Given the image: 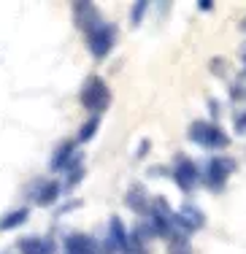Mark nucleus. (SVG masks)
Returning <instances> with one entry per match:
<instances>
[{"label":"nucleus","instance_id":"obj_10","mask_svg":"<svg viewBox=\"0 0 246 254\" xmlns=\"http://www.w3.org/2000/svg\"><path fill=\"white\" fill-rule=\"evenodd\" d=\"M73 19L84 33H89V30H95L100 25V14L92 3H73Z\"/></svg>","mask_w":246,"mask_h":254},{"label":"nucleus","instance_id":"obj_4","mask_svg":"<svg viewBox=\"0 0 246 254\" xmlns=\"http://www.w3.org/2000/svg\"><path fill=\"white\" fill-rule=\"evenodd\" d=\"M114 41H117V27L106 25V22H100L95 30L87 33V46H89V52H92L95 60L109 57V52L114 49Z\"/></svg>","mask_w":246,"mask_h":254},{"label":"nucleus","instance_id":"obj_17","mask_svg":"<svg viewBox=\"0 0 246 254\" xmlns=\"http://www.w3.org/2000/svg\"><path fill=\"white\" fill-rule=\"evenodd\" d=\"M168 254H192V244L187 235H182V233L173 235L171 244H168Z\"/></svg>","mask_w":246,"mask_h":254},{"label":"nucleus","instance_id":"obj_24","mask_svg":"<svg viewBox=\"0 0 246 254\" xmlns=\"http://www.w3.org/2000/svg\"><path fill=\"white\" fill-rule=\"evenodd\" d=\"M241 60H244V65H246V46H244V52H241Z\"/></svg>","mask_w":246,"mask_h":254},{"label":"nucleus","instance_id":"obj_5","mask_svg":"<svg viewBox=\"0 0 246 254\" xmlns=\"http://www.w3.org/2000/svg\"><path fill=\"white\" fill-rule=\"evenodd\" d=\"M173 181H176V187L182 192H192L197 184H200V168L195 165V162L189 160V157H184V154H179L176 157V165H173Z\"/></svg>","mask_w":246,"mask_h":254},{"label":"nucleus","instance_id":"obj_18","mask_svg":"<svg viewBox=\"0 0 246 254\" xmlns=\"http://www.w3.org/2000/svg\"><path fill=\"white\" fill-rule=\"evenodd\" d=\"M122 254H149V249H146V241H141L135 233H130L127 246H124V252H122Z\"/></svg>","mask_w":246,"mask_h":254},{"label":"nucleus","instance_id":"obj_16","mask_svg":"<svg viewBox=\"0 0 246 254\" xmlns=\"http://www.w3.org/2000/svg\"><path fill=\"white\" fill-rule=\"evenodd\" d=\"M98 127H100V117H89L87 122L81 125L79 135H76V143H87V141H92L95 132H98Z\"/></svg>","mask_w":246,"mask_h":254},{"label":"nucleus","instance_id":"obj_3","mask_svg":"<svg viewBox=\"0 0 246 254\" xmlns=\"http://www.w3.org/2000/svg\"><path fill=\"white\" fill-rule=\"evenodd\" d=\"M149 227L154 230V235L160 238H173L176 235V227H173V211L168 208L165 197H154L152 200V208H149Z\"/></svg>","mask_w":246,"mask_h":254},{"label":"nucleus","instance_id":"obj_23","mask_svg":"<svg viewBox=\"0 0 246 254\" xmlns=\"http://www.w3.org/2000/svg\"><path fill=\"white\" fill-rule=\"evenodd\" d=\"M95 254H111V252L106 249V246H103V249H100V246H98V252H95Z\"/></svg>","mask_w":246,"mask_h":254},{"label":"nucleus","instance_id":"obj_8","mask_svg":"<svg viewBox=\"0 0 246 254\" xmlns=\"http://www.w3.org/2000/svg\"><path fill=\"white\" fill-rule=\"evenodd\" d=\"M52 171H65V173H73L81 168V154L76 152V143L73 141H65L60 143L55 149V154H52Z\"/></svg>","mask_w":246,"mask_h":254},{"label":"nucleus","instance_id":"obj_1","mask_svg":"<svg viewBox=\"0 0 246 254\" xmlns=\"http://www.w3.org/2000/svg\"><path fill=\"white\" fill-rule=\"evenodd\" d=\"M81 106L87 108L92 117H100L106 108L111 106V89L100 76H89L81 87Z\"/></svg>","mask_w":246,"mask_h":254},{"label":"nucleus","instance_id":"obj_11","mask_svg":"<svg viewBox=\"0 0 246 254\" xmlns=\"http://www.w3.org/2000/svg\"><path fill=\"white\" fill-rule=\"evenodd\" d=\"M60 192H62V187L57 184L55 179H46V181H38V184L33 187V200L38 205H55Z\"/></svg>","mask_w":246,"mask_h":254},{"label":"nucleus","instance_id":"obj_20","mask_svg":"<svg viewBox=\"0 0 246 254\" xmlns=\"http://www.w3.org/2000/svg\"><path fill=\"white\" fill-rule=\"evenodd\" d=\"M236 132H238V135H244V132H246V111L236 114Z\"/></svg>","mask_w":246,"mask_h":254},{"label":"nucleus","instance_id":"obj_7","mask_svg":"<svg viewBox=\"0 0 246 254\" xmlns=\"http://www.w3.org/2000/svg\"><path fill=\"white\" fill-rule=\"evenodd\" d=\"M206 225V216H203V211L197 208V205L192 203H184L182 208L173 214V227H176V233L187 235V233H195V230H200Z\"/></svg>","mask_w":246,"mask_h":254},{"label":"nucleus","instance_id":"obj_13","mask_svg":"<svg viewBox=\"0 0 246 254\" xmlns=\"http://www.w3.org/2000/svg\"><path fill=\"white\" fill-rule=\"evenodd\" d=\"M55 241L52 238H41V235H30V238L19 241V252L22 254H55Z\"/></svg>","mask_w":246,"mask_h":254},{"label":"nucleus","instance_id":"obj_9","mask_svg":"<svg viewBox=\"0 0 246 254\" xmlns=\"http://www.w3.org/2000/svg\"><path fill=\"white\" fill-rule=\"evenodd\" d=\"M95 252H98V244L87 233H70L62 246V254H95Z\"/></svg>","mask_w":246,"mask_h":254},{"label":"nucleus","instance_id":"obj_2","mask_svg":"<svg viewBox=\"0 0 246 254\" xmlns=\"http://www.w3.org/2000/svg\"><path fill=\"white\" fill-rule=\"evenodd\" d=\"M187 135H189L192 143H197V146H203V149H225L227 143H230V138L225 135V130H219L214 122H203V119H197V122L189 125Z\"/></svg>","mask_w":246,"mask_h":254},{"label":"nucleus","instance_id":"obj_21","mask_svg":"<svg viewBox=\"0 0 246 254\" xmlns=\"http://www.w3.org/2000/svg\"><path fill=\"white\" fill-rule=\"evenodd\" d=\"M81 176H84V168H79V171H73V173H68V184H65V187H68V190H70V187H76V184L81 181Z\"/></svg>","mask_w":246,"mask_h":254},{"label":"nucleus","instance_id":"obj_15","mask_svg":"<svg viewBox=\"0 0 246 254\" xmlns=\"http://www.w3.org/2000/svg\"><path fill=\"white\" fill-rule=\"evenodd\" d=\"M27 216H30V211H27V208H16V211H11V214H5V216H3L0 227H3V230H14V227H19V225H25Z\"/></svg>","mask_w":246,"mask_h":254},{"label":"nucleus","instance_id":"obj_14","mask_svg":"<svg viewBox=\"0 0 246 254\" xmlns=\"http://www.w3.org/2000/svg\"><path fill=\"white\" fill-rule=\"evenodd\" d=\"M124 203H127L130 211H135V214H149V208H152V200H149L146 190H143L141 184L130 187L127 197H124Z\"/></svg>","mask_w":246,"mask_h":254},{"label":"nucleus","instance_id":"obj_25","mask_svg":"<svg viewBox=\"0 0 246 254\" xmlns=\"http://www.w3.org/2000/svg\"><path fill=\"white\" fill-rule=\"evenodd\" d=\"M244 30H246V19H244Z\"/></svg>","mask_w":246,"mask_h":254},{"label":"nucleus","instance_id":"obj_19","mask_svg":"<svg viewBox=\"0 0 246 254\" xmlns=\"http://www.w3.org/2000/svg\"><path fill=\"white\" fill-rule=\"evenodd\" d=\"M146 8H149L146 0H138V3H133V11H130V22H133V25H141V19H143V14H146Z\"/></svg>","mask_w":246,"mask_h":254},{"label":"nucleus","instance_id":"obj_12","mask_svg":"<svg viewBox=\"0 0 246 254\" xmlns=\"http://www.w3.org/2000/svg\"><path fill=\"white\" fill-rule=\"evenodd\" d=\"M127 230H124L122 219L119 216H114V219L109 222V241H106V249H109L111 254L114 252H124V246H127Z\"/></svg>","mask_w":246,"mask_h":254},{"label":"nucleus","instance_id":"obj_6","mask_svg":"<svg viewBox=\"0 0 246 254\" xmlns=\"http://www.w3.org/2000/svg\"><path fill=\"white\" fill-rule=\"evenodd\" d=\"M233 171H236V160H233V157H211L208 165H206V173H203V181H206L211 190H222Z\"/></svg>","mask_w":246,"mask_h":254},{"label":"nucleus","instance_id":"obj_22","mask_svg":"<svg viewBox=\"0 0 246 254\" xmlns=\"http://www.w3.org/2000/svg\"><path fill=\"white\" fill-rule=\"evenodd\" d=\"M197 5H200V11H211V0H200V3H197Z\"/></svg>","mask_w":246,"mask_h":254}]
</instances>
